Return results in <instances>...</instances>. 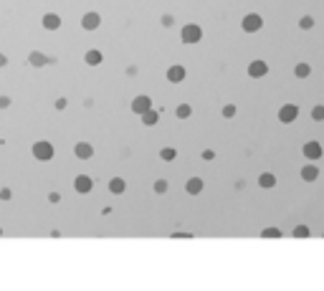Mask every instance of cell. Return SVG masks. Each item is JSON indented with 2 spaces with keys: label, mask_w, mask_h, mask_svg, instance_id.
<instances>
[{
  "label": "cell",
  "mask_w": 324,
  "mask_h": 291,
  "mask_svg": "<svg viewBox=\"0 0 324 291\" xmlns=\"http://www.w3.org/2000/svg\"><path fill=\"white\" fill-rule=\"evenodd\" d=\"M31 152H33V157L38 159V162H48V159L53 157V144L48 139H38Z\"/></svg>",
  "instance_id": "cell-1"
},
{
  "label": "cell",
  "mask_w": 324,
  "mask_h": 291,
  "mask_svg": "<svg viewBox=\"0 0 324 291\" xmlns=\"http://www.w3.org/2000/svg\"><path fill=\"white\" fill-rule=\"evenodd\" d=\"M200 38H203V28L198 23L183 25V31H180V41L183 43H200Z\"/></svg>",
  "instance_id": "cell-2"
},
{
  "label": "cell",
  "mask_w": 324,
  "mask_h": 291,
  "mask_svg": "<svg viewBox=\"0 0 324 291\" xmlns=\"http://www.w3.org/2000/svg\"><path fill=\"white\" fill-rule=\"evenodd\" d=\"M261 25H263V18L258 16V13H248V16H243V21H241V28H243L246 33L261 31Z\"/></svg>",
  "instance_id": "cell-3"
},
{
  "label": "cell",
  "mask_w": 324,
  "mask_h": 291,
  "mask_svg": "<svg viewBox=\"0 0 324 291\" xmlns=\"http://www.w3.org/2000/svg\"><path fill=\"white\" fill-rule=\"evenodd\" d=\"M301 155L309 159V162H317V159H322L324 150H322V144H319L317 139H312V142H306L304 147H301Z\"/></svg>",
  "instance_id": "cell-4"
},
{
  "label": "cell",
  "mask_w": 324,
  "mask_h": 291,
  "mask_svg": "<svg viewBox=\"0 0 324 291\" xmlns=\"http://www.w3.org/2000/svg\"><path fill=\"white\" fill-rule=\"evenodd\" d=\"M99 25H101V13L89 10V13H84V16H81V28H84V31H96Z\"/></svg>",
  "instance_id": "cell-5"
},
{
  "label": "cell",
  "mask_w": 324,
  "mask_h": 291,
  "mask_svg": "<svg viewBox=\"0 0 324 291\" xmlns=\"http://www.w3.org/2000/svg\"><path fill=\"white\" fill-rule=\"evenodd\" d=\"M297 116H299V107L297 104H284L281 109H278V122H281V124L297 122Z\"/></svg>",
  "instance_id": "cell-6"
},
{
  "label": "cell",
  "mask_w": 324,
  "mask_h": 291,
  "mask_svg": "<svg viewBox=\"0 0 324 291\" xmlns=\"http://www.w3.org/2000/svg\"><path fill=\"white\" fill-rule=\"evenodd\" d=\"M266 74H269V64H266V61L256 58V61L248 64V76H251V79H263Z\"/></svg>",
  "instance_id": "cell-7"
},
{
  "label": "cell",
  "mask_w": 324,
  "mask_h": 291,
  "mask_svg": "<svg viewBox=\"0 0 324 291\" xmlns=\"http://www.w3.org/2000/svg\"><path fill=\"white\" fill-rule=\"evenodd\" d=\"M147 109H152V99L147 96V94H139V96L132 99V112H135V114H139V116H142Z\"/></svg>",
  "instance_id": "cell-8"
},
{
  "label": "cell",
  "mask_w": 324,
  "mask_h": 291,
  "mask_svg": "<svg viewBox=\"0 0 324 291\" xmlns=\"http://www.w3.org/2000/svg\"><path fill=\"white\" fill-rule=\"evenodd\" d=\"M92 187H94V180L89 178V175H79V178L73 180V190H76L79 195H86V193H92Z\"/></svg>",
  "instance_id": "cell-9"
},
{
  "label": "cell",
  "mask_w": 324,
  "mask_h": 291,
  "mask_svg": "<svg viewBox=\"0 0 324 291\" xmlns=\"http://www.w3.org/2000/svg\"><path fill=\"white\" fill-rule=\"evenodd\" d=\"M167 81L170 84H183L185 81V76H187V71H185V66H180V64H175V66H170L167 68Z\"/></svg>",
  "instance_id": "cell-10"
},
{
  "label": "cell",
  "mask_w": 324,
  "mask_h": 291,
  "mask_svg": "<svg viewBox=\"0 0 324 291\" xmlns=\"http://www.w3.org/2000/svg\"><path fill=\"white\" fill-rule=\"evenodd\" d=\"M48 61H51V56L41 53V51H31V53H28V64H31L33 68H43V66H48Z\"/></svg>",
  "instance_id": "cell-11"
},
{
  "label": "cell",
  "mask_w": 324,
  "mask_h": 291,
  "mask_svg": "<svg viewBox=\"0 0 324 291\" xmlns=\"http://www.w3.org/2000/svg\"><path fill=\"white\" fill-rule=\"evenodd\" d=\"M73 155H76V159H92L94 147H92L89 142H76V147H73Z\"/></svg>",
  "instance_id": "cell-12"
},
{
  "label": "cell",
  "mask_w": 324,
  "mask_h": 291,
  "mask_svg": "<svg viewBox=\"0 0 324 291\" xmlns=\"http://www.w3.org/2000/svg\"><path fill=\"white\" fill-rule=\"evenodd\" d=\"M41 23L46 31H58V28H61V16H58V13H46Z\"/></svg>",
  "instance_id": "cell-13"
},
{
  "label": "cell",
  "mask_w": 324,
  "mask_h": 291,
  "mask_svg": "<svg viewBox=\"0 0 324 291\" xmlns=\"http://www.w3.org/2000/svg\"><path fill=\"white\" fill-rule=\"evenodd\" d=\"M84 61H86V66H99L101 61H104V53H101L99 48H89L84 53Z\"/></svg>",
  "instance_id": "cell-14"
},
{
  "label": "cell",
  "mask_w": 324,
  "mask_h": 291,
  "mask_svg": "<svg viewBox=\"0 0 324 291\" xmlns=\"http://www.w3.org/2000/svg\"><path fill=\"white\" fill-rule=\"evenodd\" d=\"M317 178H319V167L317 165H304L301 167V180L304 182H317Z\"/></svg>",
  "instance_id": "cell-15"
},
{
  "label": "cell",
  "mask_w": 324,
  "mask_h": 291,
  "mask_svg": "<svg viewBox=\"0 0 324 291\" xmlns=\"http://www.w3.org/2000/svg\"><path fill=\"white\" fill-rule=\"evenodd\" d=\"M203 178H190L187 182H185V190H187V195H200L203 193Z\"/></svg>",
  "instance_id": "cell-16"
},
{
  "label": "cell",
  "mask_w": 324,
  "mask_h": 291,
  "mask_svg": "<svg viewBox=\"0 0 324 291\" xmlns=\"http://www.w3.org/2000/svg\"><path fill=\"white\" fill-rule=\"evenodd\" d=\"M157 122H160V109H147L142 114V124L144 127H155Z\"/></svg>",
  "instance_id": "cell-17"
},
{
  "label": "cell",
  "mask_w": 324,
  "mask_h": 291,
  "mask_svg": "<svg viewBox=\"0 0 324 291\" xmlns=\"http://www.w3.org/2000/svg\"><path fill=\"white\" fill-rule=\"evenodd\" d=\"M258 187H263V190H271V187H276V175H271V172L258 175Z\"/></svg>",
  "instance_id": "cell-18"
},
{
  "label": "cell",
  "mask_w": 324,
  "mask_h": 291,
  "mask_svg": "<svg viewBox=\"0 0 324 291\" xmlns=\"http://www.w3.org/2000/svg\"><path fill=\"white\" fill-rule=\"evenodd\" d=\"M124 190H127V182H124L122 178H112V180H109V193H112V195H122Z\"/></svg>",
  "instance_id": "cell-19"
},
{
  "label": "cell",
  "mask_w": 324,
  "mask_h": 291,
  "mask_svg": "<svg viewBox=\"0 0 324 291\" xmlns=\"http://www.w3.org/2000/svg\"><path fill=\"white\" fill-rule=\"evenodd\" d=\"M190 114H193V107L190 104H178L175 107V116H178V119H190Z\"/></svg>",
  "instance_id": "cell-20"
},
{
  "label": "cell",
  "mask_w": 324,
  "mask_h": 291,
  "mask_svg": "<svg viewBox=\"0 0 324 291\" xmlns=\"http://www.w3.org/2000/svg\"><path fill=\"white\" fill-rule=\"evenodd\" d=\"M309 74H312V66H309V64H297V66H294V76H297V79H306Z\"/></svg>",
  "instance_id": "cell-21"
},
{
  "label": "cell",
  "mask_w": 324,
  "mask_h": 291,
  "mask_svg": "<svg viewBox=\"0 0 324 291\" xmlns=\"http://www.w3.org/2000/svg\"><path fill=\"white\" fill-rule=\"evenodd\" d=\"M175 157H178V150H175V147H162L160 150V159H162V162H172Z\"/></svg>",
  "instance_id": "cell-22"
},
{
  "label": "cell",
  "mask_w": 324,
  "mask_h": 291,
  "mask_svg": "<svg viewBox=\"0 0 324 291\" xmlns=\"http://www.w3.org/2000/svg\"><path fill=\"white\" fill-rule=\"evenodd\" d=\"M167 187H170V182H167L165 178H160V180H155V185H152V190H155L157 195H162V193H167Z\"/></svg>",
  "instance_id": "cell-23"
},
{
  "label": "cell",
  "mask_w": 324,
  "mask_h": 291,
  "mask_svg": "<svg viewBox=\"0 0 324 291\" xmlns=\"http://www.w3.org/2000/svg\"><path fill=\"white\" fill-rule=\"evenodd\" d=\"M261 238H281V230H278V228H263L261 230Z\"/></svg>",
  "instance_id": "cell-24"
},
{
  "label": "cell",
  "mask_w": 324,
  "mask_h": 291,
  "mask_svg": "<svg viewBox=\"0 0 324 291\" xmlns=\"http://www.w3.org/2000/svg\"><path fill=\"white\" fill-rule=\"evenodd\" d=\"M299 28H301V31H309V28H314V18H312V16L299 18Z\"/></svg>",
  "instance_id": "cell-25"
},
{
  "label": "cell",
  "mask_w": 324,
  "mask_h": 291,
  "mask_svg": "<svg viewBox=\"0 0 324 291\" xmlns=\"http://www.w3.org/2000/svg\"><path fill=\"white\" fill-rule=\"evenodd\" d=\"M312 119H314V122H324V107H322V104H317V107L312 109Z\"/></svg>",
  "instance_id": "cell-26"
},
{
  "label": "cell",
  "mask_w": 324,
  "mask_h": 291,
  "mask_svg": "<svg viewBox=\"0 0 324 291\" xmlns=\"http://www.w3.org/2000/svg\"><path fill=\"white\" fill-rule=\"evenodd\" d=\"M294 238H309V228L306 225H297L294 228Z\"/></svg>",
  "instance_id": "cell-27"
},
{
  "label": "cell",
  "mask_w": 324,
  "mask_h": 291,
  "mask_svg": "<svg viewBox=\"0 0 324 291\" xmlns=\"http://www.w3.org/2000/svg\"><path fill=\"white\" fill-rule=\"evenodd\" d=\"M235 112H238V109H235V104H226L223 107V116H226V119H233Z\"/></svg>",
  "instance_id": "cell-28"
},
{
  "label": "cell",
  "mask_w": 324,
  "mask_h": 291,
  "mask_svg": "<svg viewBox=\"0 0 324 291\" xmlns=\"http://www.w3.org/2000/svg\"><path fill=\"white\" fill-rule=\"evenodd\" d=\"M53 107H56L58 112H64V109L69 107V99H66V96H58V99L53 101Z\"/></svg>",
  "instance_id": "cell-29"
},
{
  "label": "cell",
  "mask_w": 324,
  "mask_h": 291,
  "mask_svg": "<svg viewBox=\"0 0 324 291\" xmlns=\"http://www.w3.org/2000/svg\"><path fill=\"white\" fill-rule=\"evenodd\" d=\"M13 198V193H10V187H0V200H3V202H8Z\"/></svg>",
  "instance_id": "cell-30"
},
{
  "label": "cell",
  "mask_w": 324,
  "mask_h": 291,
  "mask_svg": "<svg viewBox=\"0 0 324 291\" xmlns=\"http://www.w3.org/2000/svg\"><path fill=\"white\" fill-rule=\"evenodd\" d=\"M160 23H162V25H165V28H170V25L175 23V18L170 16V13H165V16H162V18H160Z\"/></svg>",
  "instance_id": "cell-31"
},
{
  "label": "cell",
  "mask_w": 324,
  "mask_h": 291,
  "mask_svg": "<svg viewBox=\"0 0 324 291\" xmlns=\"http://www.w3.org/2000/svg\"><path fill=\"white\" fill-rule=\"evenodd\" d=\"M10 107V96L8 94H0V109H8Z\"/></svg>",
  "instance_id": "cell-32"
},
{
  "label": "cell",
  "mask_w": 324,
  "mask_h": 291,
  "mask_svg": "<svg viewBox=\"0 0 324 291\" xmlns=\"http://www.w3.org/2000/svg\"><path fill=\"white\" fill-rule=\"evenodd\" d=\"M203 159H205V162H213V159H215V152H213V150H203Z\"/></svg>",
  "instance_id": "cell-33"
},
{
  "label": "cell",
  "mask_w": 324,
  "mask_h": 291,
  "mask_svg": "<svg viewBox=\"0 0 324 291\" xmlns=\"http://www.w3.org/2000/svg\"><path fill=\"white\" fill-rule=\"evenodd\" d=\"M58 200H61V195H58L56 190H51V193H48V202H58Z\"/></svg>",
  "instance_id": "cell-34"
},
{
  "label": "cell",
  "mask_w": 324,
  "mask_h": 291,
  "mask_svg": "<svg viewBox=\"0 0 324 291\" xmlns=\"http://www.w3.org/2000/svg\"><path fill=\"white\" fill-rule=\"evenodd\" d=\"M127 76L135 79V76H137V66H127Z\"/></svg>",
  "instance_id": "cell-35"
},
{
  "label": "cell",
  "mask_w": 324,
  "mask_h": 291,
  "mask_svg": "<svg viewBox=\"0 0 324 291\" xmlns=\"http://www.w3.org/2000/svg\"><path fill=\"white\" fill-rule=\"evenodd\" d=\"M172 238H193V233H172Z\"/></svg>",
  "instance_id": "cell-36"
},
{
  "label": "cell",
  "mask_w": 324,
  "mask_h": 291,
  "mask_svg": "<svg viewBox=\"0 0 324 291\" xmlns=\"http://www.w3.org/2000/svg\"><path fill=\"white\" fill-rule=\"evenodd\" d=\"M3 66H8V56L0 53V68H3Z\"/></svg>",
  "instance_id": "cell-37"
},
{
  "label": "cell",
  "mask_w": 324,
  "mask_h": 291,
  "mask_svg": "<svg viewBox=\"0 0 324 291\" xmlns=\"http://www.w3.org/2000/svg\"><path fill=\"white\" fill-rule=\"evenodd\" d=\"M0 236H3V228H0Z\"/></svg>",
  "instance_id": "cell-38"
}]
</instances>
